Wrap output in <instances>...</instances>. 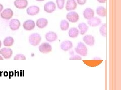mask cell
Here are the masks:
<instances>
[{"label":"cell","mask_w":121,"mask_h":90,"mask_svg":"<svg viewBox=\"0 0 121 90\" xmlns=\"http://www.w3.org/2000/svg\"><path fill=\"white\" fill-rule=\"evenodd\" d=\"M41 41V37L38 33H33L29 37V42L33 46L39 45Z\"/></svg>","instance_id":"6da1fadb"},{"label":"cell","mask_w":121,"mask_h":90,"mask_svg":"<svg viewBox=\"0 0 121 90\" xmlns=\"http://www.w3.org/2000/svg\"><path fill=\"white\" fill-rule=\"evenodd\" d=\"M75 52L82 56H86L87 55V49L85 45L82 42H79L75 49Z\"/></svg>","instance_id":"7a4b0ae2"},{"label":"cell","mask_w":121,"mask_h":90,"mask_svg":"<svg viewBox=\"0 0 121 90\" xmlns=\"http://www.w3.org/2000/svg\"><path fill=\"white\" fill-rule=\"evenodd\" d=\"M39 51L43 54L49 53L52 51V47L51 45L48 43H42L39 48Z\"/></svg>","instance_id":"3957f363"},{"label":"cell","mask_w":121,"mask_h":90,"mask_svg":"<svg viewBox=\"0 0 121 90\" xmlns=\"http://www.w3.org/2000/svg\"><path fill=\"white\" fill-rule=\"evenodd\" d=\"M56 9V5L55 4L52 2L50 1L47 3L44 6V10L48 13H52Z\"/></svg>","instance_id":"277c9868"},{"label":"cell","mask_w":121,"mask_h":90,"mask_svg":"<svg viewBox=\"0 0 121 90\" xmlns=\"http://www.w3.org/2000/svg\"><path fill=\"white\" fill-rule=\"evenodd\" d=\"M13 16V11L10 8H7L4 10L1 14V17L3 19L9 20Z\"/></svg>","instance_id":"5b68a950"},{"label":"cell","mask_w":121,"mask_h":90,"mask_svg":"<svg viewBox=\"0 0 121 90\" xmlns=\"http://www.w3.org/2000/svg\"><path fill=\"white\" fill-rule=\"evenodd\" d=\"M0 54L2 55L5 59H9L12 57L13 51L10 48H3L0 50Z\"/></svg>","instance_id":"8992f818"},{"label":"cell","mask_w":121,"mask_h":90,"mask_svg":"<svg viewBox=\"0 0 121 90\" xmlns=\"http://www.w3.org/2000/svg\"><path fill=\"white\" fill-rule=\"evenodd\" d=\"M67 19L72 22H77L79 19V15L75 12H70L67 14Z\"/></svg>","instance_id":"52a82bcc"},{"label":"cell","mask_w":121,"mask_h":90,"mask_svg":"<svg viewBox=\"0 0 121 90\" xmlns=\"http://www.w3.org/2000/svg\"><path fill=\"white\" fill-rule=\"evenodd\" d=\"M28 1L27 0H15L14 5L17 8L23 9H25L28 6Z\"/></svg>","instance_id":"ba28073f"},{"label":"cell","mask_w":121,"mask_h":90,"mask_svg":"<svg viewBox=\"0 0 121 90\" xmlns=\"http://www.w3.org/2000/svg\"><path fill=\"white\" fill-rule=\"evenodd\" d=\"M35 22L31 20H28L24 22L23 25V27L27 31H31L35 28Z\"/></svg>","instance_id":"9c48e42d"},{"label":"cell","mask_w":121,"mask_h":90,"mask_svg":"<svg viewBox=\"0 0 121 90\" xmlns=\"http://www.w3.org/2000/svg\"><path fill=\"white\" fill-rule=\"evenodd\" d=\"M88 24L90 27H95L96 26H99L101 23V21L99 18L97 17H93L88 20L87 22Z\"/></svg>","instance_id":"30bf717a"},{"label":"cell","mask_w":121,"mask_h":90,"mask_svg":"<svg viewBox=\"0 0 121 90\" xmlns=\"http://www.w3.org/2000/svg\"><path fill=\"white\" fill-rule=\"evenodd\" d=\"M45 39L49 42H52L58 39V35L55 32H49L45 35Z\"/></svg>","instance_id":"8fae6325"},{"label":"cell","mask_w":121,"mask_h":90,"mask_svg":"<svg viewBox=\"0 0 121 90\" xmlns=\"http://www.w3.org/2000/svg\"><path fill=\"white\" fill-rule=\"evenodd\" d=\"M39 7L36 6H32L28 7L26 10V12L28 15H30V16H35L39 12Z\"/></svg>","instance_id":"7c38bea8"},{"label":"cell","mask_w":121,"mask_h":90,"mask_svg":"<svg viewBox=\"0 0 121 90\" xmlns=\"http://www.w3.org/2000/svg\"><path fill=\"white\" fill-rule=\"evenodd\" d=\"M9 27L13 31L18 30L20 27V22L17 19L11 20L9 23Z\"/></svg>","instance_id":"4fadbf2b"},{"label":"cell","mask_w":121,"mask_h":90,"mask_svg":"<svg viewBox=\"0 0 121 90\" xmlns=\"http://www.w3.org/2000/svg\"><path fill=\"white\" fill-rule=\"evenodd\" d=\"M77 8V3L76 2L75 0H67L66 9L67 11H70L72 10H74Z\"/></svg>","instance_id":"5bb4252c"},{"label":"cell","mask_w":121,"mask_h":90,"mask_svg":"<svg viewBox=\"0 0 121 90\" xmlns=\"http://www.w3.org/2000/svg\"><path fill=\"white\" fill-rule=\"evenodd\" d=\"M73 47V44L70 41H65L60 44V48L64 51H68Z\"/></svg>","instance_id":"9a60e30c"},{"label":"cell","mask_w":121,"mask_h":90,"mask_svg":"<svg viewBox=\"0 0 121 90\" xmlns=\"http://www.w3.org/2000/svg\"><path fill=\"white\" fill-rule=\"evenodd\" d=\"M83 40L84 43L88 46H92L94 44V38L92 35H86L83 37Z\"/></svg>","instance_id":"2e32d148"},{"label":"cell","mask_w":121,"mask_h":90,"mask_svg":"<svg viewBox=\"0 0 121 90\" xmlns=\"http://www.w3.org/2000/svg\"><path fill=\"white\" fill-rule=\"evenodd\" d=\"M94 11L91 8H86L83 12V16L86 19L89 20L91 18L94 17Z\"/></svg>","instance_id":"e0dca14e"},{"label":"cell","mask_w":121,"mask_h":90,"mask_svg":"<svg viewBox=\"0 0 121 90\" xmlns=\"http://www.w3.org/2000/svg\"><path fill=\"white\" fill-rule=\"evenodd\" d=\"M48 24V21L44 18H40L36 21V26L38 28L43 29L47 27Z\"/></svg>","instance_id":"ac0fdd59"},{"label":"cell","mask_w":121,"mask_h":90,"mask_svg":"<svg viewBox=\"0 0 121 90\" xmlns=\"http://www.w3.org/2000/svg\"><path fill=\"white\" fill-rule=\"evenodd\" d=\"M96 14L101 17H105L107 16V10L103 6H99L97 8Z\"/></svg>","instance_id":"d6986e66"},{"label":"cell","mask_w":121,"mask_h":90,"mask_svg":"<svg viewBox=\"0 0 121 90\" xmlns=\"http://www.w3.org/2000/svg\"><path fill=\"white\" fill-rule=\"evenodd\" d=\"M79 33V30L76 28H72L69 31L68 34H69V36L70 38H76L78 36Z\"/></svg>","instance_id":"ffe728a7"},{"label":"cell","mask_w":121,"mask_h":90,"mask_svg":"<svg viewBox=\"0 0 121 90\" xmlns=\"http://www.w3.org/2000/svg\"><path fill=\"white\" fill-rule=\"evenodd\" d=\"M78 28L80 31V34L83 35L85 34V33L87 32L88 30V27L84 22L79 24L78 25Z\"/></svg>","instance_id":"44dd1931"},{"label":"cell","mask_w":121,"mask_h":90,"mask_svg":"<svg viewBox=\"0 0 121 90\" xmlns=\"http://www.w3.org/2000/svg\"><path fill=\"white\" fill-rule=\"evenodd\" d=\"M4 45L6 47H11L14 44V39L12 37H7L4 40Z\"/></svg>","instance_id":"7402d4cb"},{"label":"cell","mask_w":121,"mask_h":90,"mask_svg":"<svg viewBox=\"0 0 121 90\" xmlns=\"http://www.w3.org/2000/svg\"><path fill=\"white\" fill-rule=\"evenodd\" d=\"M60 27L62 30L64 31H67V30L69 28V22L66 20H63L60 22Z\"/></svg>","instance_id":"603a6c76"},{"label":"cell","mask_w":121,"mask_h":90,"mask_svg":"<svg viewBox=\"0 0 121 90\" xmlns=\"http://www.w3.org/2000/svg\"><path fill=\"white\" fill-rule=\"evenodd\" d=\"M99 32L103 37L107 36V24H104L99 28Z\"/></svg>","instance_id":"cb8c5ba5"},{"label":"cell","mask_w":121,"mask_h":90,"mask_svg":"<svg viewBox=\"0 0 121 90\" xmlns=\"http://www.w3.org/2000/svg\"><path fill=\"white\" fill-rule=\"evenodd\" d=\"M65 2V0H56V4H57V6L59 9L62 10L64 8Z\"/></svg>","instance_id":"d4e9b609"},{"label":"cell","mask_w":121,"mask_h":90,"mask_svg":"<svg viewBox=\"0 0 121 90\" xmlns=\"http://www.w3.org/2000/svg\"><path fill=\"white\" fill-rule=\"evenodd\" d=\"M14 60H26V58L25 56L22 54H18L15 56L14 58Z\"/></svg>","instance_id":"484cf974"},{"label":"cell","mask_w":121,"mask_h":90,"mask_svg":"<svg viewBox=\"0 0 121 90\" xmlns=\"http://www.w3.org/2000/svg\"><path fill=\"white\" fill-rule=\"evenodd\" d=\"M81 59L82 58L80 56H79L78 55H75L72 56V57H70L69 59L70 60H81Z\"/></svg>","instance_id":"4316f807"},{"label":"cell","mask_w":121,"mask_h":90,"mask_svg":"<svg viewBox=\"0 0 121 90\" xmlns=\"http://www.w3.org/2000/svg\"><path fill=\"white\" fill-rule=\"evenodd\" d=\"M77 3L79 5H83L86 3L87 0H76Z\"/></svg>","instance_id":"83f0119b"},{"label":"cell","mask_w":121,"mask_h":90,"mask_svg":"<svg viewBox=\"0 0 121 90\" xmlns=\"http://www.w3.org/2000/svg\"><path fill=\"white\" fill-rule=\"evenodd\" d=\"M97 1L99 3H105L107 1V0H97Z\"/></svg>","instance_id":"f1b7e54d"},{"label":"cell","mask_w":121,"mask_h":90,"mask_svg":"<svg viewBox=\"0 0 121 90\" xmlns=\"http://www.w3.org/2000/svg\"><path fill=\"white\" fill-rule=\"evenodd\" d=\"M3 10V6L0 4V13H1Z\"/></svg>","instance_id":"f546056e"},{"label":"cell","mask_w":121,"mask_h":90,"mask_svg":"<svg viewBox=\"0 0 121 90\" xmlns=\"http://www.w3.org/2000/svg\"><path fill=\"white\" fill-rule=\"evenodd\" d=\"M37 1H39V2H41V1H44L45 0H36Z\"/></svg>","instance_id":"4dcf8cb0"},{"label":"cell","mask_w":121,"mask_h":90,"mask_svg":"<svg viewBox=\"0 0 121 90\" xmlns=\"http://www.w3.org/2000/svg\"><path fill=\"white\" fill-rule=\"evenodd\" d=\"M4 59H3V58L1 57V56H0V60H3Z\"/></svg>","instance_id":"1f68e13d"},{"label":"cell","mask_w":121,"mask_h":90,"mask_svg":"<svg viewBox=\"0 0 121 90\" xmlns=\"http://www.w3.org/2000/svg\"><path fill=\"white\" fill-rule=\"evenodd\" d=\"M1 46H2V42H1V41H0V48L1 47Z\"/></svg>","instance_id":"d6a6232c"}]
</instances>
